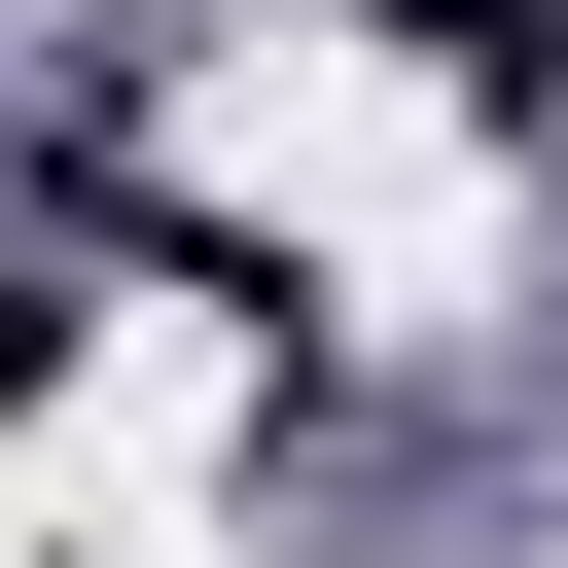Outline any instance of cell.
Masks as SVG:
<instances>
[{
    "label": "cell",
    "instance_id": "1",
    "mask_svg": "<svg viewBox=\"0 0 568 568\" xmlns=\"http://www.w3.org/2000/svg\"><path fill=\"white\" fill-rule=\"evenodd\" d=\"M390 36H426L462 106H568V0H390Z\"/></svg>",
    "mask_w": 568,
    "mask_h": 568
}]
</instances>
